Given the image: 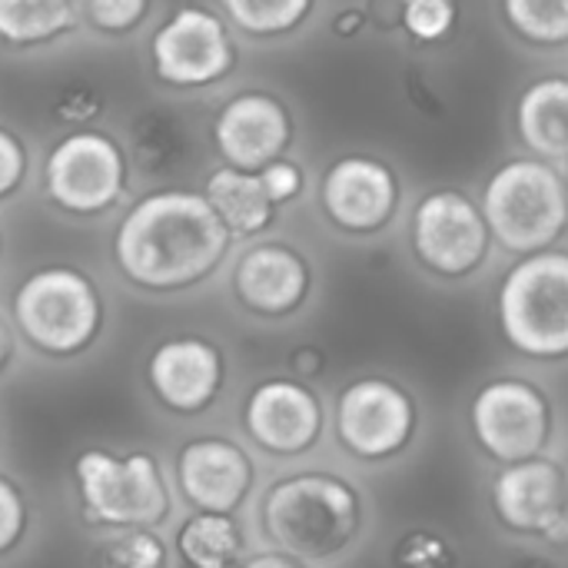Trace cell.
<instances>
[{
  "label": "cell",
  "instance_id": "cell-13",
  "mask_svg": "<svg viewBox=\"0 0 568 568\" xmlns=\"http://www.w3.org/2000/svg\"><path fill=\"white\" fill-rule=\"evenodd\" d=\"M493 509L509 532L552 536L568 519L566 469L546 456L503 463L493 479Z\"/></svg>",
  "mask_w": 568,
  "mask_h": 568
},
{
  "label": "cell",
  "instance_id": "cell-10",
  "mask_svg": "<svg viewBox=\"0 0 568 568\" xmlns=\"http://www.w3.org/2000/svg\"><path fill=\"white\" fill-rule=\"evenodd\" d=\"M489 243L483 206L459 190H433L413 210V253L436 276H469L483 266Z\"/></svg>",
  "mask_w": 568,
  "mask_h": 568
},
{
  "label": "cell",
  "instance_id": "cell-22",
  "mask_svg": "<svg viewBox=\"0 0 568 568\" xmlns=\"http://www.w3.org/2000/svg\"><path fill=\"white\" fill-rule=\"evenodd\" d=\"M77 30V0H0V43L10 50H40Z\"/></svg>",
  "mask_w": 568,
  "mask_h": 568
},
{
  "label": "cell",
  "instance_id": "cell-31",
  "mask_svg": "<svg viewBox=\"0 0 568 568\" xmlns=\"http://www.w3.org/2000/svg\"><path fill=\"white\" fill-rule=\"evenodd\" d=\"M396 562L403 566H416V568H429V566H446L453 562L449 556V546L446 539L433 536V532H413L399 542L396 549Z\"/></svg>",
  "mask_w": 568,
  "mask_h": 568
},
{
  "label": "cell",
  "instance_id": "cell-32",
  "mask_svg": "<svg viewBox=\"0 0 568 568\" xmlns=\"http://www.w3.org/2000/svg\"><path fill=\"white\" fill-rule=\"evenodd\" d=\"M103 100L90 90V87H70L60 100H57V120L70 123V126H87L100 116Z\"/></svg>",
  "mask_w": 568,
  "mask_h": 568
},
{
  "label": "cell",
  "instance_id": "cell-4",
  "mask_svg": "<svg viewBox=\"0 0 568 568\" xmlns=\"http://www.w3.org/2000/svg\"><path fill=\"white\" fill-rule=\"evenodd\" d=\"M73 489L80 516L103 532L160 529L173 509L163 466L143 449L80 453L73 463Z\"/></svg>",
  "mask_w": 568,
  "mask_h": 568
},
{
  "label": "cell",
  "instance_id": "cell-25",
  "mask_svg": "<svg viewBox=\"0 0 568 568\" xmlns=\"http://www.w3.org/2000/svg\"><path fill=\"white\" fill-rule=\"evenodd\" d=\"M503 13L513 33H519L526 43H568V0H503Z\"/></svg>",
  "mask_w": 568,
  "mask_h": 568
},
{
  "label": "cell",
  "instance_id": "cell-29",
  "mask_svg": "<svg viewBox=\"0 0 568 568\" xmlns=\"http://www.w3.org/2000/svg\"><path fill=\"white\" fill-rule=\"evenodd\" d=\"M27 536V499L20 486L0 476V556L17 549Z\"/></svg>",
  "mask_w": 568,
  "mask_h": 568
},
{
  "label": "cell",
  "instance_id": "cell-1",
  "mask_svg": "<svg viewBox=\"0 0 568 568\" xmlns=\"http://www.w3.org/2000/svg\"><path fill=\"white\" fill-rule=\"evenodd\" d=\"M206 193L153 190L116 220L110 253L120 276L143 293H183L200 286L233 246Z\"/></svg>",
  "mask_w": 568,
  "mask_h": 568
},
{
  "label": "cell",
  "instance_id": "cell-37",
  "mask_svg": "<svg viewBox=\"0 0 568 568\" xmlns=\"http://www.w3.org/2000/svg\"><path fill=\"white\" fill-rule=\"evenodd\" d=\"M566 486H568V466H566Z\"/></svg>",
  "mask_w": 568,
  "mask_h": 568
},
{
  "label": "cell",
  "instance_id": "cell-17",
  "mask_svg": "<svg viewBox=\"0 0 568 568\" xmlns=\"http://www.w3.org/2000/svg\"><path fill=\"white\" fill-rule=\"evenodd\" d=\"M176 486L193 509L236 513L253 489V459L223 436L190 439L176 453Z\"/></svg>",
  "mask_w": 568,
  "mask_h": 568
},
{
  "label": "cell",
  "instance_id": "cell-23",
  "mask_svg": "<svg viewBox=\"0 0 568 568\" xmlns=\"http://www.w3.org/2000/svg\"><path fill=\"white\" fill-rule=\"evenodd\" d=\"M176 549L183 562L200 568H226L246 559V539L233 513L196 509L176 532Z\"/></svg>",
  "mask_w": 568,
  "mask_h": 568
},
{
  "label": "cell",
  "instance_id": "cell-34",
  "mask_svg": "<svg viewBox=\"0 0 568 568\" xmlns=\"http://www.w3.org/2000/svg\"><path fill=\"white\" fill-rule=\"evenodd\" d=\"M13 356H17V326H10L0 316V376L7 373V366L13 363Z\"/></svg>",
  "mask_w": 568,
  "mask_h": 568
},
{
  "label": "cell",
  "instance_id": "cell-12",
  "mask_svg": "<svg viewBox=\"0 0 568 568\" xmlns=\"http://www.w3.org/2000/svg\"><path fill=\"white\" fill-rule=\"evenodd\" d=\"M226 359L216 343L203 336H170L153 346L146 359V386L153 399L176 416L210 409L223 389Z\"/></svg>",
  "mask_w": 568,
  "mask_h": 568
},
{
  "label": "cell",
  "instance_id": "cell-7",
  "mask_svg": "<svg viewBox=\"0 0 568 568\" xmlns=\"http://www.w3.org/2000/svg\"><path fill=\"white\" fill-rule=\"evenodd\" d=\"M130 150L106 130L73 126L43 160L47 200L77 220H97L116 210L130 193Z\"/></svg>",
  "mask_w": 568,
  "mask_h": 568
},
{
  "label": "cell",
  "instance_id": "cell-6",
  "mask_svg": "<svg viewBox=\"0 0 568 568\" xmlns=\"http://www.w3.org/2000/svg\"><path fill=\"white\" fill-rule=\"evenodd\" d=\"M499 329L529 359L568 356V253L536 250L506 273L496 300Z\"/></svg>",
  "mask_w": 568,
  "mask_h": 568
},
{
  "label": "cell",
  "instance_id": "cell-2",
  "mask_svg": "<svg viewBox=\"0 0 568 568\" xmlns=\"http://www.w3.org/2000/svg\"><path fill=\"white\" fill-rule=\"evenodd\" d=\"M17 336L47 359L83 356L106 326V300L100 283L67 263L40 266L20 280L10 296Z\"/></svg>",
  "mask_w": 568,
  "mask_h": 568
},
{
  "label": "cell",
  "instance_id": "cell-27",
  "mask_svg": "<svg viewBox=\"0 0 568 568\" xmlns=\"http://www.w3.org/2000/svg\"><path fill=\"white\" fill-rule=\"evenodd\" d=\"M97 556L110 566L130 568H156L170 562L166 546L156 536V529H110L103 532Z\"/></svg>",
  "mask_w": 568,
  "mask_h": 568
},
{
  "label": "cell",
  "instance_id": "cell-33",
  "mask_svg": "<svg viewBox=\"0 0 568 568\" xmlns=\"http://www.w3.org/2000/svg\"><path fill=\"white\" fill-rule=\"evenodd\" d=\"M260 176H263L266 193L273 196L276 206L290 203V200L303 190V170H300L293 160H283V156H276L273 163H266V166L260 170Z\"/></svg>",
  "mask_w": 568,
  "mask_h": 568
},
{
  "label": "cell",
  "instance_id": "cell-11",
  "mask_svg": "<svg viewBox=\"0 0 568 568\" xmlns=\"http://www.w3.org/2000/svg\"><path fill=\"white\" fill-rule=\"evenodd\" d=\"M336 439L346 453L366 463L389 459L406 449L416 426L413 396L383 376H366L349 383L336 399Z\"/></svg>",
  "mask_w": 568,
  "mask_h": 568
},
{
  "label": "cell",
  "instance_id": "cell-36",
  "mask_svg": "<svg viewBox=\"0 0 568 568\" xmlns=\"http://www.w3.org/2000/svg\"><path fill=\"white\" fill-rule=\"evenodd\" d=\"M363 27V13L356 7H346L336 20H333V30L336 37H356V30Z\"/></svg>",
  "mask_w": 568,
  "mask_h": 568
},
{
  "label": "cell",
  "instance_id": "cell-28",
  "mask_svg": "<svg viewBox=\"0 0 568 568\" xmlns=\"http://www.w3.org/2000/svg\"><path fill=\"white\" fill-rule=\"evenodd\" d=\"M399 13L403 27L423 43L446 40L456 27V0H399Z\"/></svg>",
  "mask_w": 568,
  "mask_h": 568
},
{
  "label": "cell",
  "instance_id": "cell-5",
  "mask_svg": "<svg viewBox=\"0 0 568 568\" xmlns=\"http://www.w3.org/2000/svg\"><path fill=\"white\" fill-rule=\"evenodd\" d=\"M479 206L499 246L519 256L536 253L566 233L568 183L552 160L516 156L489 176Z\"/></svg>",
  "mask_w": 568,
  "mask_h": 568
},
{
  "label": "cell",
  "instance_id": "cell-15",
  "mask_svg": "<svg viewBox=\"0 0 568 568\" xmlns=\"http://www.w3.org/2000/svg\"><path fill=\"white\" fill-rule=\"evenodd\" d=\"M293 140V120L286 106L263 90L230 97L213 116V143L223 163L240 170H263Z\"/></svg>",
  "mask_w": 568,
  "mask_h": 568
},
{
  "label": "cell",
  "instance_id": "cell-24",
  "mask_svg": "<svg viewBox=\"0 0 568 568\" xmlns=\"http://www.w3.org/2000/svg\"><path fill=\"white\" fill-rule=\"evenodd\" d=\"M233 30L246 37H286L313 10V0H216Z\"/></svg>",
  "mask_w": 568,
  "mask_h": 568
},
{
  "label": "cell",
  "instance_id": "cell-3",
  "mask_svg": "<svg viewBox=\"0 0 568 568\" xmlns=\"http://www.w3.org/2000/svg\"><path fill=\"white\" fill-rule=\"evenodd\" d=\"M359 496L326 473H296L270 486L263 499V532L273 549L306 562L339 556L359 532Z\"/></svg>",
  "mask_w": 568,
  "mask_h": 568
},
{
  "label": "cell",
  "instance_id": "cell-9",
  "mask_svg": "<svg viewBox=\"0 0 568 568\" xmlns=\"http://www.w3.org/2000/svg\"><path fill=\"white\" fill-rule=\"evenodd\" d=\"M469 426L476 443L496 463H519L529 456H542L552 429L549 399L539 386L519 376L486 383L473 406Z\"/></svg>",
  "mask_w": 568,
  "mask_h": 568
},
{
  "label": "cell",
  "instance_id": "cell-35",
  "mask_svg": "<svg viewBox=\"0 0 568 568\" xmlns=\"http://www.w3.org/2000/svg\"><path fill=\"white\" fill-rule=\"evenodd\" d=\"M293 369L306 379V376H313V373H320L323 369V356H320V349H310V346H303V349H296L293 353Z\"/></svg>",
  "mask_w": 568,
  "mask_h": 568
},
{
  "label": "cell",
  "instance_id": "cell-18",
  "mask_svg": "<svg viewBox=\"0 0 568 568\" xmlns=\"http://www.w3.org/2000/svg\"><path fill=\"white\" fill-rule=\"evenodd\" d=\"M233 293L256 316H290L310 293V263L286 243H256L233 266Z\"/></svg>",
  "mask_w": 568,
  "mask_h": 568
},
{
  "label": "cell",
  "instance_id": "cell-16",
  "mask_svg": "<svg viewBox=\"0 0 568 568\" xmlns=\"http://www.w3.org/2000/svg\"><path fill=\"white\" fill-rule=\"evenodd\" d=\"M326 216L346 233H376L389 223L399 203V183L383 160L373 156H339L320 190Z\"/></svg>",
  "mask_w": 568,
  "mask_h": 568
},
{
  "label": "cell",
  "instance_id": "cell-20",
  "mask_svg": "<svg viewBox=\"0 0 568 568\" xmlns=\"http://www.w3.org/2000/svg\"><path fill=\"white\" fill-rule=\"evenodd\" d=\"M203 193L236 240L260 236L273 223L276 203L266 193L260 170H240V166L223 163L206 176Z\"/></svg>",
  "mask_w": 568,
  "mask_h": 568
},
{
  "label": "cell",
  "instance_id": "cell-19",
  "mask_svg": "<svg viewBox=\"0 0 568 568\" xmlns=\"http://www.w3.org/2000/svg\"><path fill=\"white\" fill-rule=\"evenodd\" d=\"M516 133L532 156L568 160V77H539L519 93Z\"/></svg>",
  "mask_w": 568,
  "mask_h": 568
},
{
  "label": "cell",
  "instance_id": "cell-14",
  "mask_svg": "<svg viewBox=\"0 0 568 568\" xmlns=\"http://www.w3.org/2000/svg\"><path fill=\"white\" fill-rule=\"evenodd\" d=\"M243 429L270 456H300L323 433V403L300 379H263L246 396Z\"/></svg>",
  "mask_w": 568,
  "mask_h": 568
},
{
  "label": "cell",
  "instance_id": "cell-30",
  "mask_svg": "<svg viewBox=\"0 0 568 568\" xmlns=\"http://www.w3.org/2000/svg\"><path fill=\"white\" fill-rule=\"evenodd\" d=\"M27 166L30 160L23 140L13 130L0 126V203L20 193V186L27 183Z\"/></svg>",
  "mask_w": 568,
  "mask_h": 568
},
{
  "label": "cell",
  "instance_id": "cell-21",
  "mask_svg": "<svg viewBox=\"0 0 568 568\" xmlns=\"http://www.w3.org/2000/svg\"><path fill=\"white\" fill-rule=\"evenodd\" d=\"M126 150L133 170L146 176H170L180 170V163H186L190 133L180 123V113L163 106H146L126 126Z\"/></svg>",
  "mask_w": 568,
  "mask_h": 568
},
{
  "label": "cell",
  "instance_id": "cell-26",
  "mask_svg": "<svg viewBox=\"0 0 568 568\" xmlns=\"http://www.w3.org/2000/svg\"><path fill=\"white\" fill-rule=\"evenodd\" d=\"M77 3H80V23L106 40H123L136 33L153 13V0H77Z\"/></svg>",
  "mask_w": 568,
  "mask_h": 568
},
{
  "label": "cell",
  "instance_id": "cell-8",
  "mask_svg": "<svg viewBox=\"0 0 568 568\" xmlns=\"http://www.w3.org/2000/svg\"><path fill=\"white\" fill-rule=\"evenodd\" d=\"M236 67L233 27L223 13L186 3L176 7L150 37V70L166 90H206Z\"/></svg>",
  "mask_w": 568,
  "mask_h": 568
}]
</instances>
